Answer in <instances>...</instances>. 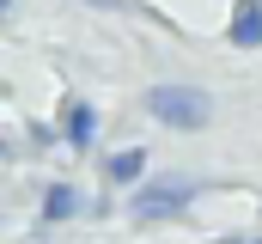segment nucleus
<instances>
[{
  "label": "nucleus",
  "mask_w": 262,
  "mask_h": 244,
  "mask_svg": "<svg viewBox=\"0 0 262 244\" xmlns=\"http://www.w3.org/2000/svg\"><path fill=\"white\" fill-rule=\"evenodd\" d=\"M146 110L165 122V128H201V122L213 116L207 92H195V86H152L146 92Z\"/></svg>",
  "instance_id": "nucleus-1"
},
{
  "label": "nucleus",
  "mask_w": 262,
  "mask_h": 244,
  "mask_svg": "<svg viewBox=\"0 0 262 244\" xmlns=\"http://www.w3.org/2000/svg\"><path fill=\"white\" fill-rule=\"evenodd\" d=\"M6 12H12V0H0V18H6Z\"/></svg>",
  "instance_id": "nucleus-8"
},
{
  "label": "nucleus",
  "mask_w": 262,
  "mask_h": 244,
  "mask_svg": "<svg viewBox=\"0 0 262 244\" xmlns=\"http://www.w3.org/2000/svg\"><path fill=\"white\" fill-rule=\"evenodd\" d=\"M256 244H262V238H256Z\"/></svg>",
  "instance_id": "nucleus-9"
},
{
  "label": "nucleus",
  "mask_w": 262,
  "mask_h": 244,
  "mask_svg": "<svg viewBox=\"0 0 262 244\" xmlns=\"http://www.w3.org/2000/svg\"><path fill=\"white\" fill-rule=\"evenodd\" d=\"M195 201V183L189 177H152L146 189H134V220H165V214H183Z\"/></svg>",
  "instance_id": "nucleus-2"
},
{
  "label": "nucleus",
  "mask_w": 262,
  "mask_h": 244,
  "mask_svg": "<svg viewBox=\"0 0 262 244\" xmlns=\"http://www.w3.org/2000/svg\"><path fill=\"white\" fill-rule=\"evenodd\" d=\"M85 208V195L73 189V183H49V195H43V220H73Z\"/></svg>",
  "instance_id": "nucleus-5"
},
{
  "label": "nucleus",
  "mask_w": 262,
  "mask_h": 244,
  "mask_svg": "<svg viewBox=\"0 0 262 244\" xmlns=\"http://www.w3.org/2000/svg\"><path fill=\"white\" fill-rule=\"evenodd\" d=\"M85 6H122V0H85Z\"/></svg>",
  "instance_id": "nucleus-7"
},
{
  "label": "nucleus",
  "mask_w": 262,
  "mask_h": 244,
  "mask_svg": "<svg viewBox=\"0 0 262 244\" xmlns=\"http://www.w3.org/2000/svg\"><path fill=\"white\" fill-rule=\"evenodd\" d=\"M232 43H238V49H262V0H238V12H232Z\"/></svg>",
  "instance_id": "nucleus-3"
},
{
  "label": "nucleus",
  "mask_w": 262,
  "mask_h": 244,
  "mask_svg": "<svg viewBox=\"0 0 262 244\" xmlns=\"http://www.w3.org/2000/svg\"><path fill=\"white\" fill-rule=\"evenodd\" d=\"M61 128H67V147H92L98 110H92V104H67V110H61Z\"/></svg>",
  "instance_id": "nucleus-4"
},
{
  "label": "nucleus",
  "mask_w": 262,
  "mask_h": 244,
  "mask_svg": "<svg viewBox=\"0 0 262 244\" xmlns=\"http://www.w3.org/2000/svg\"><path fill=\"white\" fill-rule=\"evenodd\" d=\"M140 171H146L140 153H116V159H110V183H140Z\"/></svg>",
  "instance_id": "nucleus-6"
}]
</instances>
